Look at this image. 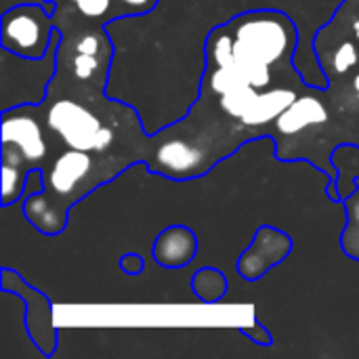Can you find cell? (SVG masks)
I'll return each mask as SVG.
<instances>
[{
    "label": "cell",
    "instance_id": "cell-9",
    "mask_svg": "<svg viewBox=\"0 0 359 359\" xmlns=\"http://www.w3.org/2000/svg\"><path fill=\"white\" fill-rule=\"evenodd\" d=\"M200 242L191 227L187 225H168L154 240V259L164 269L187 267L198 255Z\"/></svg>",
    "mask_w": 359,
    "mask_h": 359
},
{
    "label": "cell",
    "instance_id": "cell-7",
    "mask_svg": "<svg viewBox=\"0 0 359 359\" xmlns=\"http://www.w3.org/2000/svg\"><path fill=\"white\" fill-rule=\"evenodd\" d=\"M0 282L2 292H8L23 303V326L32 345L42 358H53L59 347V330L55 326L50 299L42 290L27 284L25 278L15 269L2 267Z\"/></svg>",
    "mask_w": 359,
    "mask_h": 359
},
{
    "label": "cell",
    "instance_id": "cell-2",
    "mask_svg": "<svg viewBox=\"0 0 359 359\" xmlns=\"http://www.w3.org/2000/svg\"><path fill=\"white\" fill-rule=\"evenodd\" d=\"M130 162L118 156H97L80 149H59L44 166V189L23 200V215L44 236L67 227L69 210L99 185L114 181Z\"/></svg>",
    "mask_w": 359,
    "mask_h": 359
},
{
    "label": "cell",
    "instance_id": "cell-13",
    "mask_svg": "<svg viewBox=\"0 0 359 359\" xmlns=\"http://www.w3.org/2000/svg\"><path fill=\"white\" fill-rule=\"evenodd\" d=\"M341 204L347 217L345 229L341 233V248L349 259L359 261V181L355 185V191L349 198H345Z\"/></svg>",
    "mask_w": 359,
    "mask_h": 359
},
{
    "label": "cell",
    "instance_id": "cell-14",
    "mask_svg": "<svg viewBox=\"0 0 359 359\" xmlns=\"http://www.w3.org/2000/svg\"><path fill=\"white\" fill-rule=\"evenodd\" d=\"M158 4H160V0H116L120 19L147 15V13H151Z\"/></svg>",
    "mask_w": 359,
    "mask_h": 359
},
{
    "label": "cell",
    "instance_id": "cell-11",
    "mask_svg": "<svg viewBox=\"0 0 359 359\" xmlns=\"http://www.w3.org/2000/svg\"><path fill=\"white\" fill-rule=\"evenodd\" d=\"M332 166L337 168V187L341 202L355 191L359 181V145L358 143H341L332 149Z\"/></svg>",
    "mask_w": 359,
    "mask_h": 359
},
{
    "label": "cell",
    "instance_id": "cell-8",
    "mask_svg": "<svg viewBox=\"0 0 359 359\" xmlns=\"http://www.w3.org/2000/svg\"><path fill=\"white\" fill-rule=\"evenodd\" d=\"M290 252H292V238L286 231L273 225H261L252 242L242 250L238 259V273L246 282H257L269 269L284 263Z\"/></svg>",
    "mask_w": 359,
    "mask_h": 359
},
{
    "label": "cell",
    "instance_id": "cell-6",
    "mask_svg": "<svg viewBox=\"0 0 359 359\" xmlns=\"http://www.w3.org/2000/svg\"><path fill=\"white\" fill-rule=\"evenodd\" d=\"M57 25L44 2H21L2 8L0 48L25 59H42L55 38Z\"/></svg>",
    "mask_w": 359,
    "mask_h": 359
},
{
    "label": "cell",
    "instance_id": "cell-10",
    "mask_svg": "<svg viewBox=\"0 0 359 359\" xmlns=\"http://www.w3.org/2000/svg\"><path fill=\"white\" fill-rule=\"evenodd\" d=\"M55 4V11L69 13L82 21L107 25L114 19H120L116 0H48Z\"/></svg>",
    "mask_w": 359,
    "mask_h": 359
},
{
    "label": "cell",
    "instance_id": "cell-1",
    "mask_svg": "<svg viewBox=\"0 0 359 359\" xmlns=\"http://www.w3.org/2000/svg\"><path fill=\"white\" fill-rule=\"evenodd\" d=\"M297 23L278 8L244 11L208 32L204 74L189 114L156 130L149 170L170 179L206 175L276 120L311 86L299 74Z\"/></svg>",
    "mask_w": 359,
    "mask_h": 359
},
{
    "label": "cell",
    "instance_id": "cell-12",
    "mask_svg": "<svg viewBox=\"0 0 359 359\" xmlns=\"http://www.w3.org/2000/svg\"><path fill=\"white\" fill-rule=\"evenodd\" d=\"M227 278L221 269L217 267H202L194 273L191 278V290L202 303H219L227 294Z\"/></svg>",
    "mask_w": 359,
    "mask_h": 359
},
{
    "label": "cell",
    "instance_id": "cell-4",
    "mask_svg": "<svg viewBox=\"0 0 359 359\" xmlns=\"http://www.w3.org/2000/svg\"><path fill=\"white\" fill-rule=\"evenodd\" d=\"M53 19L61 29L55 76L76 88L105 90L114 57L107 25L82 21L63 11H55Z\"/></svg>",
    "mask_w": 359,
    "mask_h": 359
},
{
    "label": "cell",
    "instance_id": "cell-15",
    "mask_svg": "<svg viewBox=\"0 0 359 359\" xmlns=\"http://www.w3.org/2000/svg\"><path fill=\"white\" fill-rule=\"evenodd\" d=\"M240 334H244L248 341H252V343H257L261 347H271L273 345V337H271L269 328L261 322L259 316L252 318V326H242Z\"/></svg>",
    "mask_w": 359,
    "mask_h": 359
},
{
    "label": "cell",
    "instance_id": "cell-16",
    "mask_svg": "<svg viewBox=\"0 0 359 359\" xmlns=\"http://www.w3.org/2000/svg\"><path fill=\"white\" fill-rule=\"evenodd\" d=\"M120 271L124 273V276H141L143 273V269H145V261H143V257L139 255V252H124L122 257H120Z\"/></svg>",
    "mask_w": 359,
    "mask_h": 359
},
{
    "label": "cell",
    "instance_id": "cell-3",
    "mask_svg": "<svg viewBox=\"0 0 359 359\" xmlns=\"http://www.w3.org/2000/svg\"><path fill=\"white\" fill-rule=\"evenodd\" d=\"M2 206L23 200L29 170L53 160L55 145L38 105H19L2 111Z\"/></svg>",
    "mask_w": 359,
    "mask_h": 359
},
{
    "label": "cell",
    "instance_id": "cell-5",
    "mask_svg": "<svg viewBox=\"0 0 359 359\" xmlns=\"http://www.w3.org/2000/svg\"><path fill=\"white\" fill-rule=\"evenodd\" d=\"M59 42L61 29L57 27L53 44L42 59H25L0 48V111L44 101L57 74Z\"/></svg>",
    "mask_w": 359,
    "mask_h": 359
}]
</instances>
